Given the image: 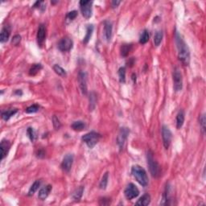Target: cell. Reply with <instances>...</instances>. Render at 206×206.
Returning a JSON list of instances; mask_svg holds the SVG:
<instances>
[{
    "mask_svg": "<svg viewBox=\"0 0 206 206\" xmlns=\"http://www.w3.org/2000/svg\"><path fill=\"white\" fill-rule=\"evenodd\" d=\"M110 200V199L109 198H105V197L100 199L99 204H101V205H108V204H110V202H109V201H107V202H106V200Z\"/></svg>",
    "mask_w": 206,
    "mask_h": 206,
    "instance_id": "cell-40",
    "label": "cell"
},
{
    "mask_svg": "<svg viewBox=\"0 0 206 206\" xmlns=\"http://www.w3.org/2000/svg\"><path fill=\"white\" fill-rule=\"evenodd\" d=\"M119 77L121 83L126 82V68L125 67H121L119 69Z\"/></svg>",
    "mask_w": 206,
    "mask_h": 206,
    "instance_id": "cell-33",
    "label": "cell"
},
{
    "mask_svg": "<svg viewBox=\"0 0 206 206\" xmlns=\"http://www.w3.org/2000/svg\"><path fill=\"white\" fill-rule=\"evenodd\" d=\"M11 143L7 140H2L0 144V150H1V160L4 159V157L7 156L8 151L10 149Z\"/></svg>",
    "mask_w": 206,
    "mask_h": 206,
    "instance_id": "cell-15",
    "label": "cell"
},
{
    "mask_svg": "<svg viewBox=\"0 0 206 206\" xmlns=\"http://www.w3.org/2000/svg\"><path fill=\"white\" fill-rule=\"evenodd\" d=\"M100 138H101V134L95 132V131H91V132H89L83 135L82 139L91 149V148L94 147V146L98 143Z\"/></svg>",
    "mask_w": 206,
    "mask_h": 206,
    "instance_id": "cell-4",
    "label": "cell"
},
{
    "mask_svg": "<svg viewBox=\"0 0 206 206\" xmlns=\"http://www.w3.org/2000/svg\"><path fill=\"white\" fill-rule=\"evenodd\" d=\"M41 3H43V2H41V1H40V2H36L35 4H34L33 7H40Z\"/></svg>",
    "mask_w": 206,
    "mask_h": 206,
    "instance_id": "cell-43",
    "label": "cell"
},
{
    "mask_svg": "<svg viewBox=\"0 0 206 206\" xmlns=\"http://www.w3.org/2000/svg\"><path fill=\"white\" fill-rule=\"evenodd\" d=\"M73 40L68 36H64L58 43V49L63 53L71 50L73 49Z\"/></svg>",
    "mask_w": 206,
    "mask_h": 206,
    "instance_id": "cell-9",
    "label": "cell"
},
{
    "mask_svg": "<svg viewBox=\"0 0 206 206\" xmlns=\"http://www.w3.org/2000/svg\"><path fill=\"white\" fill-rule=\"evenodd\" d=\"M185 112L180 110L176 115V127L177 129H180L183 126L185 123Z\"/></svg>",
    "mask_w": 206,
    "mask_h": 206,
    "instance_id": "cell-18",
    "label": "cell"
},
{
    "mask_svg": "<svg viewBox=\"0 0 206 206\" xmlns=\"http://www.w3.org/2000/svg\"><path fill=\"white\" fill-rule=\"evenodd\" d=\"M20 41H21V36H20V35H16L13 37L12 43V44L16 45H16H18L20 43Z\"/></svg>",
    "mask_w": 206,
    "mask_h": 206,
    "instance_id": "cell-38",
    "label": "cell"
},
{
    "mask_svg": "<svg viewBox=\"0 0 206 206\" xmlns=\"http://www.w3.org/2000/svg\"><path fill=\"white\" fill-rule=\"evenodd\" d=\"M97 105V94L94 92H91L90 94V110L93 111Z\"/></svg>",
    "mask_w": 206,
    "mask_h": 206,
    "instance_id": "cell-22",
    "label": "cell"
},
{
    "mask_svg": "<svg viewBox=\"0 0 206 206\" xmlns=\"http://www.w3.org/2000/svg\"><path fill=\"white\" fill-rule=\"evenodd\" d=\"M112 30H113L112 23L109 20L105 21L104 23V37L107 42L110 41L111 37H112Z\"/></svg>",
    "mask_w": 206,
    "mask_h": 206,
    "instance_id": "cell-14",
    "label": "cell"
},
{
    "mask_svg": "<svg viewBox=\"0 0 206 206\" xmlns=\"http://www.w3.org/2000/svg\"><path fill=\"white\" fill-rule=\"evenodd\" d=\"M53 126H54V128L56 130H59L60 128V126H61V123H60V120H59V119L56 115L53 117Z\"/></svg>",
    "mask_w": 206,
    "mask_h": 206,
    "instance_id": "cell-36",
    "label": "cell"
},
{
    "mask_svg": "<svg viewBox=\"0 0 206 206\" xmlns=\"http://www.w3.org/2000/svg\"><path fill=\"white\" fill-rule=\"evenodd\" d=\"M84 193V187L81 186L79 187L78 189H77L76 190L74 191L72 195V197L74 200H76V201H78V200H80L81 198H82V195H83Z\"/></svg>",
    "mask_w": 206,
    "mask_h": 206,
    "instance_id": "cell-23",
    "label": "cell"
},
{
    "mask_svg": "<svg viewBox=\"0 0 206 206\" xmlns=\"http://www.w3.org/2000/svg\"><path fill=\"white\" fill-rule=\"evenodd\" d=\"M53 70H54L56 73L58 74L59 76L60 77L66 76V72H65V70H64L62 67H60V65H58V64H55L54 66H53Z\"/></svg>",
    "mask_w": 206,
    "mask_h": 206,
    "instance_id": "cell-32",
    "label": "cell"
},
{
    "mask_svg": "<svg viewBox=\"0 0 206 206\" xmlns=\"http://www.w3.org/2000/svg\"><path fill=\"white\" fill-rule=\"evenodd\" d=\"M41 69H42V65H41V64H35L30 68L29 74L31 76H35Z\"/></svg>",
    "mask_w": 206,
    "mask_h": 206,
    "instance_id": "cell-27",
    "label": "cell"
},
{
    "mask_svg": "<svg viewBox=\"0 0 206 206\" xmlns=\"http://www.w3.org/2000/svg\"><path fill=\"white\" fill-rule=\"evenodd\" d=\"M71 127L74 130H76V131H82L85 129L86 127V125L84 123V122L82 121H76V122H74L72 125H71Z\"/></svg>",
    "mask_w": 206,
    "mask_h": 206,
    "instance_id": "cell-25",
    "label": "cell"
},
{
    "mask_svg": "<svg viewBox=\"0 0 206 206\" xmlns=\"http://www.w3.org/2000/svg\"><path fill=\"white\" fill-rule=\"evenodd\" d=\"M149 31H148L147 30H144V31H143L141 36H140L139 43L142 44H145L149 40Z\"/></svg>",
    "mask_w": 206,
    "mask_h": 206,
    "instance_id": "cell-31",
    "label": "cell"
},
{
    "mask_svg": "<svg viewBox=\"0 0 206 206\" xmlns=\"http://www.w3.org/2000/svg\"><path fill=\"white\" fill-rule=\"evenodd\" d=\"M11 34V29L8 26H5L1 31V35H0V41L2 43H5L8 40L9 37H10Z\"/></svg>",
    "mask_w": 206,
    "mask_h": 206,
    "instance_id": "cell-17",
    "label": "cell"
},
{
    "mask_svg": "<svg viewBox=\"0 0 206 206\" xmlns=\"http://www.w3.org/2000/svg\"><path fill=\"white\" fill-rule=\"evenodd\" d=\"M151 203V196L149 194H144L142 197H140L139 200L135 203L136 205L146 206Z\"/></svg>",
    "mask_w": 206,
    "mask_h": 206,
    "instance_id": "cell-19",
    "label": "cell"
},
{
    "mask_svg": "<svg viewBox=\"0 0 206 206\" xmlns=\"http://www.w3.org/2000/svg\"><path fill=\"white\" fill-rule=\"evenodd\" d=\"M45 37H46V27L44 24H40L37 31V42L40 47L44 43Z\"/></svg>",
    "mask_w": 206,
    "mask_h": 206,
    "instance_id": "cell-13",
    "label": "cell"
},
{
    "mask_svg": "<svg viewBox=\"0 0 206 206\" xmlns=\"http://www.w3.org/2000/svg\"><path fill=\"white\" fill-rule=\"evenodd\" d=\"M78 82H79V86H80L82 94L86 95L87 94V75L86 73L82 72V71L79 73Z\"/></svg>",
    "mask_w": 206,
    "mask_h": 206,
    "instance_id": "cell-11",
    "label": "cell"
},
{
    "mask_svg": "<svg viewBox=\"0 0 206 206\" xmlns=\"http://www.w3.org/2000/svg\"><path fill=\"white\" fill-rule=\"evenodd\" d=\"M162 138H163V143L165 149H168L171 145L172 134H171L170 129L164 125L162 126Z\"/></svg>",
    "mask_w": 206,
    "mask_h": 206,
    "instance_id": "cell-7",
    "label": "cell"
},
{
    "mask_svg": "<svg viewBox=\"0 0 206 206\" xmlns=\"http://www.w3.org/2000/svg\"><path fill=\"white\" fill-rule=\"evenodd\" d=\"M147 164L149 166V169L151 171V174L153 177H159L161 173L160 167L159 163L155 160L153 156V153L151 151L147 152Z\"/></svg>",
    "mask_w": 206,
    "mask_h": 206,
    "instance_id": "cell-3",
    "label": "cell"
},
{
    "mask_svg": "<svg viewBox=\"0 0 206 206\" xmlns=\"http://www.w3.org/2000/svg\"><path fill=\"white\" fill-rule=\"evenodd\" d=\"M132 49V45L131 44H123L121 47V54L123 57H126L127 55L130 53Z\"/></svg>",
    "mask_w": 206,
    "mask_h": 206,
    "instance_id": "cell-29",
    "label": "cell"
},
{
    "mask_svg": "<svg viewBox=\"0 0 206 206\" xmlns=\"http://www.w3.org/2000/svg\"><path fill=\"white\" fill-rule=\"evenodd\" d=\"M40 106L36 104H34V105H31V106L27 107V109L25 110V112L27 114H31V113H36L37 111L39 110Z\"/></svg>",
    "mask_w": 206,
    "mask_h": 206,
    "instance_id": "cell-35",
    "label": "cell"
},
{
    "mask_svg": "<svg viewBox=\"0 0 206 206\" xmlns=\"http://www.w3.org/2000/svg\"><path fill=\"white\" fill-rule=\"evenodd\" d=\"M170 200H171V196H170V188L169 186H167L164 191V193L163 195V200L160 203L163 205H167V204H170Z\"/></svg>",
    "mask_w": 206,
    "mask_h": 206,
    "instance_id": "cell-20",
    "label": "cell"
},
{
    "mask_svg": "<svg viewBox=\"0 0 206 206\" xmlns=\"http://www.w3.org/2000/svg\"><path fill=\"white\" fill-rule=\"evenodd\" d=\"M173 83H174V90L176 92H179L183 88V78L182 74L179 68H175L173 72Z\"/></svg>",
    "mask_w": 206,
    "mask_h": 206,
    "instance_id": "cell-6",
    "label": "cell"
},
{
    "mask_svg": "<svg viewBox=\"0 0 206 206\" xmlns=\"http://www.w3.org/2000/svg\"><path fill=\"white\" fill-rule=\"evenodd\" d=\"M129 133H130V130L128 128H126V127H122L119 130L118 137H117V143H118V146H119L120 151L123 150V148H124L125 143H126V141L129 135Z\"/></svg>",
    "mask_w": 206,
    "mask_h": 206,
    "instance_id": "cell-5",
    "label": "cell"
},
{
    "mask_svg": "<svg viewBox=\"0 0 206 206\" xmlns=\"http://www.w3.org/2000/svg\"><path fill=\"white\" fill-rule=\"evenodd\" d=\"M124 194L126 199L128 200H132L134 198H136L139 195V191L134 184L130 183L126 186V189L124 191Z\"/></svg>",
    "mask_w": 206,
    "mask_h": 206,
    "instance_id": "cell-10",
    "label": "cell"
},
{
    "mask_svg": "<svg viewBox=\"0 0 206 206\" xmlns=\"http://www.w3.org/2000/svg\"><path fill=\"white\" fill-rule=\"evenodd\" d=\"M162 39H163V32L162 31H158L154 36V44L156 47H158L161 44Z\"/></svg>",
    "mask_w": 206,
    "mask_h": 206,
    "instance_id": "cell-30",
    "label": "cell"
},
{
    "mask_svg": "<svg viewBox=\"0 0 206 206\" xmlns=\"http://www.w3.org/2000/svg\"><path fill=\"white\" fill-rule=\"evenodd\" d=\"M120 3H121L120 1H113V2H112V7L113 8L117 7Z\"/></svg>",
    "mask_w": 206,
    "mask_h": 206,
    "instance_id": "cell-41",
    "label": "cell"
},
{
    "mask_svg": "<svg viewBox=\"0 0 206 206\" xmlns=\"http://www.w3.org/2000/svg\"><path fill=\"white\" fill-rule=\"evenodd\" d=\"M77 16V11H72V12H68V13L67 14L66 18L67 20L72 21V20H73Z\"/></svg>",
    "mask_w": 206,
    "mask_h": 206,
    "instance_id": "cell-37",
    "label": "cell"
},
{
    "mask_svg": "<svg viewBox=\"0 0 206 206\" xmlns=\"http://www.w3.org/2000/svg\"><path fill=\"white\" fill-rule=\"evenodd\" d=\"M131 173H132L133 176L142 186H147L148 176L147 175V171H145L144 168L138 165H134L131 168Z\"/></svg>",
    "mask_w": 206,
    "mask_h": 206,
    "instance_id": "cell-2",
    "label": "cell"
},
{
    "mask_svg": "<svg viewBox=\"0 0 206 206\" xmlns=\"http://www.w3.org/2000/svg\"><path fill=\"white\" fill-rule=\"evenodd\" d=\"M200 124L201 125V127H202L203 132L204 133V131H205V115H203L202 116L200 117Z\"/></svg>",
    "mask_w": 206,
    "mask_h": 206,
    "instance_id": "cell-39",
    "label": "cell"
},
{
    "mask_svg": "<svg viewBox=\"0 0 206 206\" xmlns=\"http://www.w3.org/2000/svg\"><path fill=\"white\" fill-rule=\"evenodd\" d=\"M108 180H109V172H105L104 175H103L102 178L101 180V182H100L99 187L101 189H106L107 184H108Z\"/></svg>",
    "mask_w": 206,
    "mask_h": 206,
    "instance_id": "cell-28",
    "label": "cell"
},
{
    "mask_svg": "<svg viewBox=\"0 0 206 206\" xmlns=\"http://www.w3.org/2000/svg\"><path fill=\"white\" fill-rule=\"evenodd\" d=\"M73 163V156L72 154H67L63 159L60 167L64 171L68 172L72 168Z\"/></svg>",
    "mask_w": 206,
    "mask_h": 206,
    "instance_id": "cell-12",
    "label": "cell"
},
{
    "mask_svg": "<svg viewBox=\"0 0 206 206\" xmlns=\"http://www.w3.org/2000/svg\"><path fill=\"white\" fill-rule=\"evenodd\" d=\"M93 25H88L87 30H86V36L84 37L83 42L84 44H88V42L90 41V38L92 36V34H93Z\"/></svg>",
    "mask_w": 206,
    "mask_h": 206,
    "instance_id": "cell-26",
    "label": "cell"
},
{
    "mask_svg": "<svg viewBox=\"0 0 206 206\" xmlns=\"http://www.w3.org/2000/svg\"><path fill=\"white\" fill-rule=\"evenodd\" d=\"M52 185H46L45 187H44V188H42V189L40 190L39 193H38V197H39L40 200H44L45 199L49 196V193H50V192L52 191Z\"/></svg>",
    "mask_w": 206,
    "mask_h": 206,
    "instance_id": "cell-16",
    "label": "cell"
},
{
    "mask_svg": "<svg viewBox=\"0 0 206 206\" xmlns=\"http://www.w3.org/2000/svg\"><path fill=\"white\" fill-rule=\"evenodd\" d=\"M92 1H84L82 0L80 2V9L82 13V16L86 19H90L92 16Z\"/></svg>",
    "mask_w": 206,
    "mask_h": 206,
    "instance_id": "cell-8",
    "label": "cell"
},
{
    "mask_svg": "<svg viewBox=\"0 0 206 206\" xmlns=\"http://www.w3.org/2000/svg\"><path fill=\"white\" fill-rule=\"evenodd\" d=\"M27 134L29 137L30 140H31V142H34L36 138V134H35V131L34 130L33 128H31V127H29V128H27Z\"/></svg>",
    "mask_w": 206,
    "mask_h": 206,
    "instance_id": "cell-34",
    "label": "cell"
},
{
    "mask_svg": "<svg viewBox=\"0 0 206 206\" xmlns=\"http://www.w3.org/2000/svg\"><path fill=\"white\" fill-rule=\"evenodd\" d=\"M40 185H41V180H35V182L32 184V185H31V188H30L29 191H28V196H33L34 193L38 190V189H39L40 186Z\"/></svg>",
    "mask_w": 206,
    "mask_h": 206,
    "instance_id": "cell-24",
    "label": "cell"
},
{
    "mask_svg": "<svg viewBox=\"0 0 206 206\" xmlns=\"http://www.w3.org/2000/svg\"><path fill=\"white\" fill-rule=\"evenodd\" d=\"M175 40L178 51V58L184 65H189L190 62V53L189 47L184 40L182 35L178 31H176Z\"/></svg>",
    "mask_w": 206,
    "mask_h": 206,
    "instance_id": "cell-1",
    "label": "cell"
},
{
    "mask_svg": "<svg viewBox=\"0 0 206 206\" xmlns=\"http://www.w3.org/2000/svg\"><path fill=\"white\" fill-rule=\"evenodd\" d=\"M37 156L40 158H42L44 156V152H43V151H39V152H38V155H37Z\"/></svg>",
    "mask_w": 206,
    "mask_h": 206,
    "instance_id": "cell-42",
    "label": "cell"
},
{
    "mask_svg": "<svg viewBox=\"0 0 206 206\" xmlns=\"http://www.w3.org/2000/svg\"><path fill=\"white\" fill-rule=\"evenodd\" d=\"M17 111L18 110L16 109H10L8 110L3 111V112H2V119L4 121H8L12 116H14L17 113Z\"/></svg>",
    "mask_w": 206,
    "mask_h": 206,
    "instance_id": "cell-21",
    "label": "cell"
}]
</instances>
